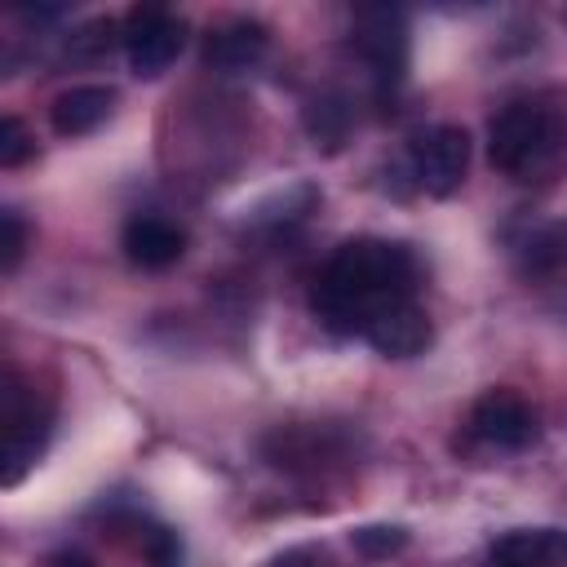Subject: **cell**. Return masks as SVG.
Returning a JSON list of instances; mask_svg holds the SVG:
<instances>
[{"instance_id":"e0dca14e","label":"cell","mask_w":567,"mask_h":567,"mask_svg":"<svg viewBox=\"0 0 567 567\" xmlns=\"http://www.w3.org/2000/svg\"><path fill=\"white\" fill-rule=\"evenodd\" d=\"M27 252V221L18 208H0V270L13 275Z\"/></svg>"},{"instance_id":"9c48e42d","label":"cell","mask_w":567,"mask_h":567,"mask_svg":"<svg viewBox=\"0 0 567 567\" xmlns=\"http://www.w3.org/2000/svg\"><path fill=\"white\" fill-rule=\"evenodd\" d=\"M270 49V31L252 18H230L221 27H213L204 35V66L208 71H221V75H239V71H252Z\"/></svg>"},{"instance_id":"4fadbf2b","label":"cell","mask_w":567,"mask_h":567,"mask_svg":"<svg viewBox=\"0 0 567 567\" xmlns=\"http://www.w3.org/2000/svg\"><path fill=\"white\" fill-rule=\"evenodd\" d=\"M115 102H120V93L111 84H75L66 93H58L53 106H49L53 133L58 137H84V133H93L111 120Z\"/></svg>"},{"instance_id":"8fae6325","label":"cell","mask_w":567,"mask_h":567,"mask_svg":"<svg viewBox=\"0 0 567 567\" xmlns=\"http://www.w3.org/2000/svg\"><path fill=\"white\" fill-rule=\"evenodd\" d=\"M120 248L133 266L142 270H164L173 261H182L186 252V230L159 213H137L124 221V235H120Z\"/></svg>"},{"instance_id":"5bb4252c","label":"cell","mask_w":567,"mask_h":567,"mask_svg":"<svg viewBox=\"0 0 567 567\" xmlns=\"http://www.w3.org/2000/svg\"><path fill=\"white\" fill-rule=\"evenodd\" d=\"M518 270H523L527 279H545V275L567 270V217L536 226V230L518 244Z\"/></svg>"},{"instance_id":"3957f363","label":"cell","mask_w":567,"mask_h":567,"mask_svg":"<svg viewBox=\"0 0 567 567\" xmlns=\"http://www.w3.org/2000/svg\"><path fill=\"white\" fill-rule=\"evenodd\" d=\"M0 425H4V474L0 478H4V487H13L40 461V452L53 434V408L27 381H18V372H4Z\"/></svg>"},{"instance_id":"52a82bcc","label":"cell","mask_w":567,"mask_h":567,"mask_svg":"<svg viewBox=\"0 0 567 567\" xmlns=\"http://www.w3.org/2000/svg\"><path fill=\"white\" fill-rule=\"evenodd\" d=\"M470 434L496 452H523L536 443V412L514 390H487L470 408Z\"/></svg>"},{"instance_id":"ba28073f","label":"cell","mask_w":567,"mask_h":567,"mask_svg":"<svg viewBox=\"0 0 567 567\" xmlns=\"http://www.w3.org/2000/svg\"><path fill=\"white\" fill-rule=\"evenodd\" d=\"M430 337H434L430 332V315L416 306V297L377 310L368 319V328H363V341L385 359H412V354H421L430 346Z\"/></svg>"},{"instance_id":"9a60e30c","label":"cell","mask_w":567,"mask_h":567,"mask_svg":"<svg viewBox=\"0 0 567 567\" xmlns=\"http://www.w3.org/2000/svg\"><path fill=\"white\" fill-rule=\"evenodd\" d=\"M306 133L315 137V146L323 151H337L350 133V106L337 97V93H319L306 102Z\"/></svg>"},{"instance_id":"7402d4cb","label":"cell","mask_w":567,"mask_h":567,"mask_svg":"<svg viewBox=\"0 0 567 567\" xmlns=\"http://www.w3.org/2000/svg\"><path fill=\"white\" fill-rule=\"evenodd\" d=\"M53 567H93V563H89L84 554H58V558H53Z\"/></svg>"},{"instance_id":"44dd1931","label":"cell","mask_w":567,"mask_h":567,"mask_svg":"<svg viewBox=\"0 0 567 567\" xmlns=\"http://www.w3.org/2000/svg\"><path fill=\"white\" fill-rule=\"evenodd\" d=\"M270 567H328V558L310 545H297V549H284L279 558H270Z\"/></svg>"},{"instance_id":"ac0fdd59","label":"cell","mask_w":567,"mask_h":567,"mask_svg":"<svg viewBox=\"0 0 567 567\" xmlns=\"http://www.w3.org/2000/svg\"><path fill=\"white\" fill-rule=\"evenodd\" d=\"M35 155V137L27 133V124L18 120V115H4L0 120V164L4 168H18V164H27Z\"/></svg>"},{"instance_id":"6da1fadb","label":"cell","mask_w":567,"mask_h":567,"mask_svg":"<svg viewBox=\"0 0 567 567\" xmlns=\"http://www.w3.org/2000/svg\"><path fill=\"white\" fill-rule=\"evenodd\" d=\"M416 279H421V266L408 244L363 235V239L341 244L328 257L315 292H310V306L323 328H332L341 337H354V332L363 337V328L377 310L416 297Z\"/></svg>"},{"instance_id":"30bf717a","label":"cell","mask_w":567,"mask_h":567,"mask_svg":"<svg viewBox=\"0 0 567 567\" xmlns=\"http://www.w3.org/2000/svg\"><path fill=\"white\" fill-rule=\"evenodd\" d=\"M261 447L279 470H323L346 456V443L328 425H279Z\"/></svg>"},{"instance_id":"d6986e66","label":"cell","mask_w":567,"mask_h":567,"mask_svg":"<svg viewBox=\"0 0 567 567\" xmlns=\"http://www.w3.org/2000/svg\"><path fill=\"white\" fill-rule=\"evenodd\" d=\"M142 549H146L151 567H182V540H177V532H168L159 523L142 527Z\"/></svg>"},{"instance_id":"7c38bea8","label":"cell","mask_w":567,"mask_h":567,"mask_svg":"<svg viewBox=\"0 0 567 567\" xmlns=\"http://www.w3.org/2000/svg\"><path fill=\"white\" fill-rule=\"evenodd\" d=\"M483 567H567V532L563 527H518L505 532Z\"/></svg>"},{"instance_id":"2e32d148","label":"cell","mask_w":567,"mask_h":567,"mask_svg":"<svg viewBox=\"0 0 567 567\" xmlns=\"http://www.w3.org/2000/svg\"><path fill=\"white\" fill-rule=\"evenodd\" d=\"M350 545L363 554V558H390L408 545V532L394 527V523H372V527H354L350 532Z\"/></svg>"},{"instance_id":"8992f818","label":"cell","mask_w":567,"mask_h":567,"mask_svg":"<svg viewBox=\"0 0 567 567\" xmlns=\"http://www.w3.org/2000/svg\"><path fill=\"white\" fill-rule=\"evenodd\" d=\"M470 173V133L461 124H434L412 142V177L425 195H452Z\"/></svg>"},{"instance_id":"277c9868","label":"cell","mask_w":567,"mask_h":567,"mask_svg":"<svg viewBox=\"0 0 567 567\" xmlns=\"http://www.w3.org/2000/svg\"><path fill=\"white\" fill-rule=\"evenodd\" d=\"M120 40H124L128 71L137 80H155L177 62V53L186 44V22L177 13H168V9H159V4H142V9H133L124 18Z\"/></svg>"},{"instance_id":"7a4b0ae2","label":"cell","mask_w":567,"mask_h":567,"mask_svg":"<svg viewBox=\"0 0 567 567\" xmlns=\"http://www.w3.org/2000/svg\"><path fill=\"white\" fill-rule=\"evenodd\" d=\"M567 155V115L545 97H514L487 124V159L514 182H536Z\"/></svg>"},{"instance_id":"5b68a950","label":"cell","mask_w":567,"mask_h":567,"mask_svg":"<svg viewBox=\"0 0 567 567\" xmlns=\"http://www.w3.org/2000/svg\"><path fill=\"white\" fill-rule=\"evenodd\" d=\"M354 53L363 58L368 75L390 89L403 80L408 71V27H403V13L399 9H359L354 13V35H350Z\"/></svg>"},{"instance_id":"ffe728a7","label":"cell","mask_w":567,"mask_h":567,"mask_svg":"<svg viewBox=\"0 0 567 567\" xmlns=\"http://www.w3.org/2000/svg\"><path fill=\"white\" fill-rule=\"evenodd\" d=\"M111 35H115V22L111 18H97L89 27H80L71 40H66V58H102L111 49Z\"/></svg>"}]
</instances>
